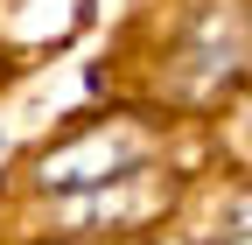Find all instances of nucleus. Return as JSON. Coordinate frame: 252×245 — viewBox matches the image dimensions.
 <instances>
[{
	"label": "nucleus",
	"instance_id": "f257e3e1",
	"mask_svg": "<svg viewBox=\"0 0 252 245\" xmlns=\"http://www.w3.org/2000/svg\"><path fill=\"white\" fill-rule=\"evenodd\" d=\"M147 175V147L133 133H119V126H98V133H84L70 140L63 154L42 161V182H49V196H84V189H112V182H133Z\"/></svg>",
	"mask_w": 252,
	"mask_h": 245
},
{
	"label": "nucleus",
	"instance_id": "f03ea898",
	"mask_svg": "<svg viewBox=\"0 0 252 245\" xmlns=\"http://www.w3.org/2000/svg\"><path fill=\"white\" fill-rule=\"evenodd\" d=\"M224 245H252V217H245V224H238V231H231Z\"/></svg>",
	"mask_w": 252,
	"mask_h": 245
}]
</instances>
